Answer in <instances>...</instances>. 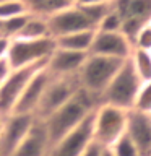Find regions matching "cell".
Returning a JSON list of instances; mask_svg holds the SVG:
<instances>
[{"instance_id": "1", "label": "cell", "mask_w": 151, "mask_h": 156, "mask_svg": "<svg viewBox=\"0 0 151 156\" xmlns=\"http://www.w3.org/2000/svg\"><path fill=\"white\" fill-rule=\"evenodd\" d=\"M97 104H99V101L94 96H91L90 93L80 88L65 104L49 115L42 124L46 127L51 148L68 132H72L75 127L80 125L88 115H91Z\"/></svg>"}, {"instance_id": "2", "label": "cell", "mask_w": 151, "mask_h": 156, "mask_svg": "<svg viewBox=\"0 0 151 156\" xmlns=\"http://www.w3.org/2000/svg\"><path fill=\"white\" fill-rule=\"evenodd\" d=\"M125 60H117V58H109L102 55H94V54H88L85 63L78 72V83L80 88L90 93L99 101L101 94L104 93L111 80L119 72L122 63Z\"/></svg>"}, {"instance_id": "3", "label": "cell", "mask_w": 151, "mask_h": 156, "mask_svg": "<svg viewBox=\"0 0 151 156\" xmlns=\"http://www.w3.org/2000/svg\"><path fill=\"white\" fill-rule=\"evenodd\" d=\"M140 86L141 80L136 76L130 60H125L119 68V72L115 73V76L107 85L104 93L101 94L99 104H109L124 111H132Z\"/></svg>"}, {"instance_id": "4", "label": "cell", "mask_w": 151, "mask_h": 156, "mask_svg": "<svg viewBox=\"0 0 151 156\" xmlns=\"http://www.w3.org/2000/svg\"><path fill=\"white\" fill-rule=\"evenodd\" d=\"M128 111L109 104H97L93 114V140L102 148H111L127 130Z\"/></svg>"}, {"instance_id": "5", "label": "cell", "mask_w": 151, "mask_h": 156, "mask_svg": "<svg viewBox=\"0 0 151 156\" xmlns=\"http://www.w3.org/2000/svg\"><path fill=\"white\" fill-rule=\"evenodd\" d=\"M80 90L78 76H52L49 80L46 91L41 98L34 117L39 122H44L51 114H54L58 107L63 106L75 93Z\"/></svg>"}, {"instance_id": "6", "label": "cell", "mask_w": 151, "mask_h": 156, "mask_svg": "<svg viewBox=\"0 0 151 156\" xmlns=\"http://www.w3.org/2000/svg\"><path fill=\"white\" fill-rule=\"evenodd\" d=\"M55 49V41L52 37L37 39V41H19L13 39L8 51V62L13 68H24L31 65L46 63L49 55Z\"/></svg>"}, {"instance_id": "7", "label": "cell", "mask_w": 151, "mask_h": 156, "mask_svg": "<svg viewBox=\"0 0 151 156\" xmlns=\"http://www.w3.org/2000/svg\"><path fill=\"white\" fill-rule=\"evenodd\" d=\"M112 7L122 18L120 33L130 42L145 24L151 23V0H114Z\"/></svg>"}, {"instance_id": "8", "label": "cell", "mask_w": 151, "mask_h": 156, "mask_svg": "<svg viewBox=\"0 0 151 156\" xmlns=\"http://www.w3.org/2000/svg\"><path fill=\"white\" fill-rule=\"evenodd\" d=\"M46 63H39V65H31L24 68H13L10 76L0 85V115L12 114L15 104L19 99V96L29 83V80Z\"/></svg>"}, {"instance_id": "9", "label": "cell", "mask_w": 151, "mask_h": 156, "mask_svg": "<svg viewBox=\"0 0 151 156\" xmlns=\"http://www.w3.org/2000/svg\"><path fill=\"white\" fill-rule=\"evenodd\" d=\"M36 124V117L33 114H12L5 115L3 119V130L0 135V154L10 156L15 148L24 140L29 133L33 125Z\"/></svg>"}, {"instance_id": "10", "label": "cell", "mask_w": 151, "mask_h": 156, "mask_svg": "<svg viewBox=\"0 0 151 156\" xmlns=\"http://www.w3.org/2000/svg\"><path fill=\"white\" fill-rule=\"evenodd\" d=\"M46 20H47L49 33H51L52 39L68 36V34H73V33L93 29V26L85 16V13H83L81 8L76 7V5L63 8V10H60V12L47 16ZM93 31H94V29H93Z\"/></svg>"}, {"instance_id": "11", "label": "cell", "mask_w": 151, "mask_h": 156, "mask_svg": "<svg viewBox=\"0 0 151 156\" xmlns=\"http://www.w3.org/2000/svg\"><path fill=\"white\" fill-rule=\"evenodd\" d=\"M93 114L58 140L51 148L49 156H80L93 141Z\"/></svg>"}, {"instance_id": "12", "label": "cell", "mask_w": 151, "mask_h": 156, "mask_svg": "<svg viewBox=\"0 0 151 156\" xmlns=\"http://www.w3.org/2000/svg\"><path fill=\"white\" fill-rule=\"evenodd\" d=\"M132 52H133V46L122 33L94 31L90 54L117 58V60H128Z\"/></svg>"}, {"instance_id": "13", "label": "cell", "mask_w": 151, "mask_h": 156, "mask_svg": "<svg viewBox=\"0 0 151 156\" xmlns=\"http://www.w3.org/2000/svg\"><path fill=\"white\" fill-rule=\"evenodd\" d=\"M49 80H51V73L46 70V65L33 75V78L29 80V83L26 85V88L23 90L19 99L16 101V104L13 107V112L16 114H33L36 112L41 98L46 91V86Z\"/></svg>"}, {"instance_id": "14", "label": "cell", "mask_w": 151, "mask_h": 156, "mask_svg": "<svg viewBox=\"0 0 151 156\" xmlns=\"http://www.w3.org/2000/svg\"><path fill=\"white\" fill-rule=\"evenodd\" d=\"M88 54L72 52L55 47L46 60V70L52 76H76L83 67Z\"/></svg>"}, {"instance_id": "15", "label": "cell", "mask_w": 151, "mask_h": 156, "mask_svg": "<svg viewBox=\"0 0 151 156\" xmlns=\"http://www.w3.org/2000/svg\"><path fill=\"white\" fill-rule=\"evenodd\" d=\"M125 133L133 141L140 156L149 154V151H151V115L128 111Z\"/></svg>"}, {"instance_id": "16", "label": "cell", "mask_w": 151, "mask_h": 156, "mask_svg": "<svg viewBox=\"0 0 151 156\" xmlns=\"http://www.w3.org/2000/svg\"><path fill=\"white\" fill-rule=\"evenodd\" d=\"M51 143L42 122L36 120L29 133L19 143L10 156H49Z\"/></svg>"}, {"instance_id": "17", "label": "cell", "mask_w": 151, "mask_h": 156, "mask_svg": "<svg viewBox=\"0 0 151 156\" xmlns=\"http://www.w3.org/2000/svg\"><path fill=\"white\" fill-rule=\"evenodd\" d=\"M93 37H94V31L88 29V31H80V33H73L68 36H62L54 39L55 41V47L58 49H65V51L72 52H81V54H90Z\"/></svg>"}, {"instance_id": "18", "label": "cell", "mask_w": 151, "mask_h": 156, "mask_svg": "<svg viewBox=\"0 0 151 156\" xmlns=\"http://www.w3.org/2000/svg\"><path fill=\"white\" fill-rule=\"evenodd\" d=\"M46 37H51L47 20L44 16H37V15H29L28 21L24 23V26L21 28V31L16 34L15 39H19V41H37V39H46Z\"/></svg>"}, {"instance_id": "19", "label": "cell", "mask_w": 151, "mask_h": 156, "mask_svg": "<svg viewBox=\"0 0 151 156\" xmlns=\"http://www.w3.org/2000/svg\"><path fill=\"white\" fill-rule=\"evenodd\" d=\"M23 2L31 15H37V16L44 18L75 5L73 0H23Z\"/></svg>"}, {"instance_id": "20", "label": "cell", "mask_w": 151, "mask_h": 156, "mask_svg": "<svg viewBox=\"0 0 151 156\" xmlns=\"http://www.w3.org/2000/svg\"><path fill=\"white\" fill-rule=\"evenodd\" d=\"M128 60L132 63V67H133L136 76L141 80V83L151 81V52L133 49Z\"/></svg>"}, {"instance_id": "21", "label": "cell", "mask_w": 151, "mask_h": 156, "mask_svg": "<svg viewBox=\"0 0 151 156\" xmlns=\"http://www.w3.org/2000/svg\"><path fill=\"white\" fill-rule=\"evenodd\" d=\"M112 2H114V0H112ZM112 2L97 3V5H88V7H80L81 12L85 13L86 20L90 21V24L93 26V29H94V31H96L97 24L102 21V18H104L106 15L112 10Z\"/></svg>"}, {"instance_id": "22", "label": "cell", "mask_w": 151, "mask_h": 156, "mask_svg": "<svg viewBox=\"0 0 151 156\" xmlns=\"http://www.w3.org/2000/svg\"><path fill=\"white\" fill-rule=\"evenodd\" d=\"M29 13L23 0H2L0 2V21Z\"/></svg>"}, {"instance_id": "23", "label": "cell", "mask_w": 151, "mask_h": 156, "mask_svg": "<svg viewBox=\"0 0 151 156\" xmlns=\"http://www.w3.org/2000/svg\"><path fill=\"white\" fill-rule=\"evenodd\" d=\"M132 111L151 115V81L141 83L140 91H138V94H136V98H135V102H133Z\"/></svg>"}, {"instance_id": "24", "label": "cell", "mask_w": 151, "mask_h": 156, "mask_svg": "<svg viewBox=\"0 0 151 156\" xmlns=\"http://www.w3.org/2000/svg\"><path fill=\"white\" fill-rule=\"evenodd\" d=\"M29 15L31 13H26V15H19V16H15V18H10L7 21H2V29H0V36L3 37H8L10 41L16 37V34L21 31V28L24 26V23L28 21Z\"/></svg>"}, {"instance_id": "25", "label": "cell", "mask_w": 151, "mask_h": 156, "mask_svg": "<svg viewBox=\"0 0 151 156\" xmlns=\"http://www.w3.org/2000/svg\"><path fill=\"white\" fill-rule=\"evenodd\" d=\"M109 150L112 151V154H114V156H140L136 146L133 145V141L127 136V133L122 135Z\"/></svg>"}, {"instance_id": "26", "label": "cell", "mask_w": 151, "mask_h": 156, "mask_svg": "<svg viewBox=\"0 0 151 156\" xmlns=\"http://www.w3.org/2000/svg\"><path fill=\"white\" fill-rule=\"evenodd\" d=\"M120 29H122V18L119 16V13L114 10V7H112V10L102 18V21L97 24L96 31H101V33H120Z\"/></svg>"}, {"instance_id": "27", "label": "cell", "mask_w": 151, "mask_h": 156, "mask_svg": "<svg viewBox=\"0 0 151 156\" xmlns=\"http://www.w3.org/2000/svg\"><path fill=\"white\" fill-rule=\"evenodd\" d=\"M132 46L136 51H146L151 52V23L145 24L143 28L136 33V36L132 41Z\"/></svg>"}, {"instance_id": "28", "label": "cell", "mask_w": 151, "mask_h": 156, "mask_svg": "<svg viewBox=\"0 0 151 156\" xmlns=\"http://www.w3.org/2000/svg\"><path fill=\"white\" fill-rule=\"evenodd\" d=\"M102 151H104V148H102L101 145H97L96 141L93 140L91 143L88 145V148L83 151L80 156H102Z\"/></svg>"}, {"instance_id": "29", "label": "cell", "mask_w": 151, "mask_h": 156, "mask_svg": "<svg viewBox=\"0 0 151 156\" xmlns=\"http://www.w3.org/2000/svg\"><path fill=\"white\" fill-rule=\"evenodd\" d=\"M12 72H13V67L10 65L8 58H2V60H0V85L10 76Z\"/></svg>"}, {"instance_id": "30", "label": "cell", "mask_w": 151, "mask_h": 156, "mask_svg": "<svg viewBox=\"0 0 151 156\" xmlns=\"http://www.w3.org/2000/svg\"><path fill=\"white\" fill-rule=\"evenodd\" d=\"M10 44H12V41H10L8 37L0 36V60H2V58H7L8 51H10Z\"/></svg>"}, {"instance_id": "31", "label": "cell", "mask_w": 151, "mask_h": 156, "mask_svg": "<svg viewBox=\"0 0 151 156\" xmlns=\"http://www.w3.org/2000/svg\"><path fill=\"white\" fill-rule=\"evenodd\" d=\"M112 0H73L76 7H88V5H97V3H107Z\"/></svg>"}, {"instance_id": "32", "label": "cell", "mask_w": 151, "mask_h": 156, "mask_svg": "<svg viewBox=\"0 0 151 156\" xmlns=\"http://www.w3.org/2000/svg\"><path fill=\"white\" fill-rule=\"evenodd\" d=\"M102 156H114L112 154V151L109 148H104V151H102Z\"/></svg>"}, {"instance_id": "33", "label": "cell", "mask_w": 151, "mask_h": 156, "mask_svg": "<svg viewBox=\"0 0 151 156\" xmlns=\"http://www.w3.org/2000/svg\"><path fill=\"white\" fill-rule=\"evenodd\" d=\"M3 119L5 115H0V135H2V130H3Z\"/></svg>"}, {"instance_id": "34", "label": "cell", "mask_w": 151, "mask_h": 156, "mask_svg": "<svg viewBox=\"0 0 151 156\" xmlns=\"http://www.w3.org/2000/svg\"><path fill=\"white\" fill-rule=\"evenodd\" d=\"M0 29H2V21H0Z\"/></svg>"}, {"instance_id": "35", "label": "cell", "mask_w": 151, "mask_h": 156, "mask_svg": "<svg viewBox=\"0 0 151 156\" xmlns=\"http://www.w3.org/2000/svg\"><path fill=\"white\" fill-rule=\"evenodd\" d=\"M148 156H151V151H149V154H148Z\"/></svg>"}, {"instance_id": "36", "label": "cell", "mask_w": 151, "mask_h": 156, "mask_svg": "<svg viewBox=\"0 0 151 156\" xmlns=\"http://www.w3.org/2000/svg\"><path fill=\"white\" fill-rule=\"evenodd\" d=\"M0 2H2V0H0Z\"/></svg>"}, {"instance_id": "37", "label": "cell", "mask_w": 151, "mask_h": 156, "mask_svg": "<svg viewBox=\"0 0 151 156\" xmlns=\"http://www.w3.org/2000/svg\"><path fill=\"white\" fill-rule=\"evenodd\" d=\"M0 156H2V154H0Z\"/></svg>"}]
</instances>
